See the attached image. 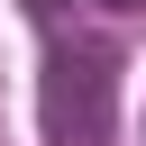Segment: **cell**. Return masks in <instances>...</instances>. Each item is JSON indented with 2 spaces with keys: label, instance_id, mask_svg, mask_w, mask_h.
<instances>
[{
  "label": "cell",
  "instance_id": "1",
  "mask_svg": "<svg viewBox=\"0 0 146 146\" xmlns=\"http://www.w3.org/2000/svg\"><path fill=\"white\" fill-rule=\"evenodd\" d=\"M46 137L55 146H110V64L91 46L46 64Z\"/></svg>",
  "mask_w": 146,
  "mask_h": 146
},
{
  "label": "cell",
  "instance_id": "2",
  "mask_svg": "<svg viewBox=\"0 0 146 146\" xmlns=\"http://www.w3.org/2000/svg\"><path fill=\"white\" fill-rule=\"evenodd\" d=\"M100 9H119V18H146V0H100Z\"/></svg>",
  "mask_w": 146,
  "mask_h": 146
}]
</instances>
